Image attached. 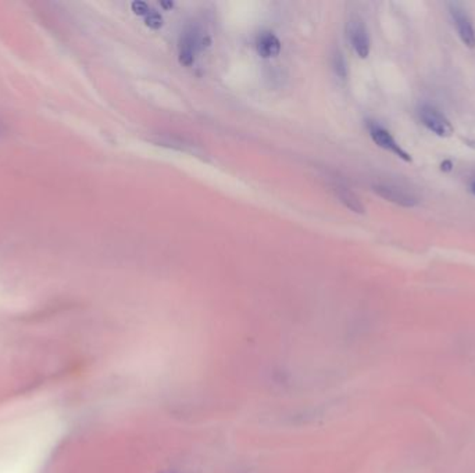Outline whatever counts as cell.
Masks as SVG:
<instances>
[{
    "label": "cell",
    "instance_id": "obj_1",
    "mask_svg": "<svg viewBox=\"0 0 475 473\" xmlns=\"http://www.w3.org/2000/svg\"><path fill=\"white\" fill-rule=\"evenodd\" d=\"M60 433V419L48 411L27 415L3 428L0 473H40Z\"/></svg>",
    "mask_w": 475,
    "mask_h": 473
},
{
    "label": "cell",
    "instance_id": "obj_2",
    "mask_svg": "<svg viewBox=\"0 0 475 473\" xmlns=\"http://www.w3.org/2000/svg\"><path fill=\"white\" fill-rule=\"evenodd\" d=\"M211 43L210 36L198 23H188L178 39V59L179 63L191 67L196 56Z\"/></svg>",
    "mask_w": 475,
    "mask_h": 473
},
{
    "label": "cell",
    "instance_id": "obj_3",
    "mask_svg": "<svg viewBox=\"0 0 475 473\" xmlns=\"http://www.w3.org/2000/svg\"><path fill=\"white\" fill-rule=\"evenodd\" d=\"M346 35L356 55L360 59H367L371 50V40H370L369 30L362 17L352 16L349 18L346 24Z\"/></svg>",
    "mask_w": 475,
    "mask_h": 473
},
{
    "label": "cell",
    "instance_id": "obj_4",
    "mask_svg": "<svg viewBox=\"0 0 475 473\" xmlns=\"http://www.w3.org/2000/svg\"><path fill=\"white\" fill-rule=\"evenodd\" d=\"M367 128H369V134L371 136L374 143L378 147H381V149H384V150H386V152L398 156L399 159H402L406 163L411 161L410 154H408L406 150L402 149V146L395 140V137L392 136V134L388 130H385L384 127L378 125L376 122H371V121L367 122Z\"/></svg>",
    "mask_w": 475,
    "mask_h": 473
},
{
    "label": "cell",
    "instance_id": "obj_5",
    "mask_svg": "<svg viewBox=\"0 0 475 473\" xmlns=\"http://www.w3.org/2000/svg\"><path fill=\"white\" fill-rule=\"evenodd\" d=\"M449 11L450 16L454 21V25L457 28L459 36L462 39V42L470 47L474 49L475 47V30L471 21V17L469 16L467 10L463 8V6H460L459 3H449Z\"/></svg>",
    "mask_w": 475,
    "mask_h": 473
},
{
    "label": "cell",
    "instance_id": "obj_6",
    "mask_svg": "<svg viewBox=\"0 0 475 473\" xmlns=\"http://www.w3.org/2000/svg\"><path fill=\"white\" fill-rule=\"evenodd\" d=\"M420 118L423 124L435 135L449 137L454 132L450 121L442 114L441 111L432 106H423L420 110Z\"/></svg>",
    "mask_w": 475,
    "mask_h": 473
},
{
    "label": "cell",
    "instance_id": "obj_7",
    "mask_svg": "<svg viewBox=\"0 0 475 473\" xmlns=\"http://www.w3.org/2000/svg\"><path fill=\"white\" fill-rule=\"evenodd\" d=\"M373 190L375 195L379 198L391 202V203L398 204L401 207H414L418 203L417 198L408 192L406 189L392 185V183H375L373 185Z\"/></svg>",
    "mask_w": 475,
    "mask_h": 473
},
{
    "label": "cell",
    "instance_id": "obj_8",
    "mask_svg": "<svg viewBox=\"0 0 475 473\" xmlns=\"http://www.w3.org/2000/svg\"><path fill=\"white\" fill-rule=\"evenodd\" d=\"M282 43L272 31H263L256 38V50L263 59L276 57L281 53Z\"/></svg>",
    "mask_w": 475,
    "mask_h": 473
},
{
    "label": "cell",
    "instance_id": "obj_9",
    "mask_svg": "<svg viewBox=\"0 0 475 473\" xmlns=\"http://www.w3.org/2000/svg\"><path fill=\"white\" fill-rule=\"evenodd\" d=\"M334 192H335L337 198L340 199V203L343 204L347 210H350L356 214H364L366 212V207L362 202V199L350 188L338 183V185L334 186Z\"/></svg>",
    "mask_w": 475,
    "mask_h": 473
},
{
    "label": "cell",
    "instance_id": "obj_10",
    "mask_svg": "<svg viewBox=\"0 0 475 473\" xmlns=\"http://www.w3.org/2000/svg\"><path fill=\"white\" fill-rule=\"evenodd\" d=\"M331 66L334 68L335 74L342 79L347 76V63L340 49H335L334 53L331 55Z\"/></svg>",
    "mask_w": 475,
    "mask_h": 473
},
{
    "label": "cell",
    "instance_id": "obj_11",
    "mask_svg": "<svg viewBox=\"0 0 475 473\" xmlns=\"http://www.w3.org/2000/svg\"><path fill=\"white\" fill-rule=\"evenodd\" d=\"M145 24L152 30H160L163 27V17L159 11L150 10V13L145 17Z\"/></svg>",
    "mask_w": 475,
    "mask_h": 473
},
{
    "label": "cell",
    "instance_id": "obj_12",
    "mask_svg": "<svg viewBox=\"0 0 475 473\" xmlns=\"http://www.w3.org/2000/svg\"><path fill=\"white\" fill-rule=\"evenodd\" d=\"M131 7H133V11L135 13L136 16H140V17H146L152 10V7L146 1H140V0L134 1L131 4Z\"/></svg>",
    "mask_w": 475,
    "mask_h": 473
},
{
    "label": "cell",
    "instance_id": "obj_13",
    "mask_svg": "<svg viewBox=\"0 0 475 473\" xmlns=\"http://www.w3.org/2000/svg\"><path fill=\"white\" fill-rule=\"evenodd\" d=\"M441 169L442 171H446V172H449V171H452V169H453V164H452V161H450V160H445V161L442 163Z\"/></svg>",
    "mask_w": 475,
    "mask_h": 473
},
{
    "label": "cell",
    "instance_id": "obj_14",
    "mask_svg": "<svg viewBox=\"0 0 475 473\" xmlns=\"http://www.w3.org/2000/svg\"><path fill=\"white\" fill-rule=\"evenodd\" d=\"M160 6L166 7V8H171L174 6V3H166V1H160Z\"/></svg>",
    "mask_w": 475,
    "mask_h": 473
},
{
    "label": "cell",
    "instance_id": "obj_15",
    "mask_svg": "<svg viewBox=\"0 0 475 473\" xmlns=\"http://www.w3.org/2000/svg\"><path fill=\"white\" fill-rule=\"evenodd\" d=\"M471 192H473V193L475 195V182L473 183V185H471Z\"/></svg>",
    "mask_w": 475,
    "mask_h": 473
}]
</instances>
